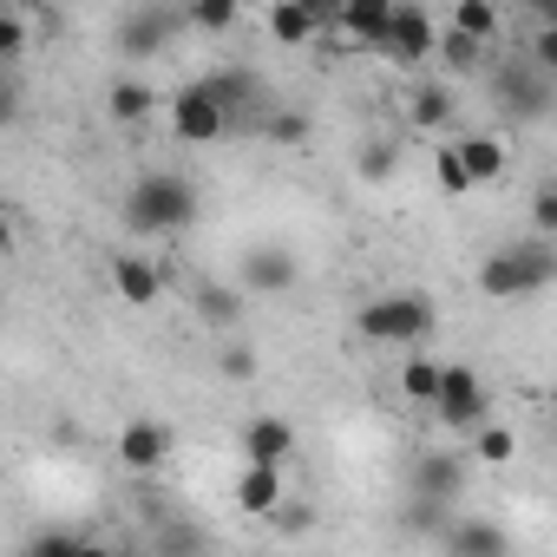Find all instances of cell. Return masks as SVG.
Listing matches in <instances>:
<instances>
[{"label":"cell","instance_id":"cell-31","mask_svg":"<svg viewBox=\"0 0 557 557\" xmlns=\"http://www.w3.org/2000/svg\"><path fill=\"white\" fill-rule=\"evenodd\" d=\"M531 223H537V243L557 230V190H537V203H531Z\"/></svg>","mask_w":557,"mask_h":557},{"label":"cell","instance_id":"cell-8","mask_svg":"<svg viewBox=\"0 0 557 557\" xmlns=\"http://www.w3.org/2000/svg\"><path fill=\"white\" fill-rule=\"evenodd\" d=\"M381 53H387V60H400V66L426 60V53H433V21H426V8H387Z\"/></svg>","mask_w":557,"mask_h":557},{"label":"cell","instance_id":"cell-22","mask_svg":"<svg viewBox=\"0 0 557 557\" xmlns=\"http://www.w3.org/2000/svg\"><path fill=\"white\" fill-rule=\"evenodd\" d=\"M433 387H440V361L433 355H407L400 361V394L420 400V407H433Z\"/></svg>","mask_w":557,"mask_h":557},{"label":"cell","instance_id":"cell-24","mask_svg":"<svg viewBox=\"0 0 557 557\" xmlns=\"http://www.w3.org/2000/svg\"><path fill=\"white\" fill-rule=\"evenodd\" d=\"M453 119V92H440V86H426L420 99H413V125H426V132H440Z\"/></svg>","mask_w":557,"mask_h":557},{"label":"cell","instance_id":"cell-15","mask_svg":"<svg viewBox=\"0 0 557 557\" xmlns=\"http://www.w3.org/2000/svg\"><path fill=\"white\" fill-rule=\"evenodd\" d=\"M236 505L249 518H269L275 505H283V472H275V466H243L236 472Z\"/></svg>","mask_w":557,"mask_h":557},{"label":"cell","instance_id":"cell-7","mask_svg":"<svg viewBox=\"0 0 557 557\" xmlns=\"http://www.w3.org/2000/svg\"><path fill=\"white\" fill-rule=\"evenodd\" d=\"M177 27H184V14H171V8H138V14L119 21V53L151 60V53H164V47L177 40Z\"/></svg>","mask_w":557,"mask_h":557},{"label":"cell","instance_id":"cell-34","mask_svg":"<svg viewBox=\"0 0 557 557\" xmlns=\"http://www.w3.org/2000/svg\"><path fill=\"white\" fill-rule=\"evenodd\" d=\"M14 112H21V86L0 79V125H14Z\"/></svg>","mask_w":557,"mask_h":557},{"label":"cell","instance_id":"cell-19","mask_svg":"<svg viewBox=\"0 0 557 557\" xmlns=\"http://www.w3.org/2000/svg\"><path fill=\"white\" fill-rule=\"evenodd\" d=\"M342 34L361 40V47H381V34H387V0H355V8H342Z\"/></svg>","mask_w":557,"mask_h":557},{"label":"cell","instance_id":"cell-10","mask_svg":"<svg viewBox=\"0 0 557 557\" xmlns=\"http://www.w3.org/2000/svg\"><path fill=\"white\" fill-rule=\"evenodd\" d=\"M440 550H446V557H511V537H505V524H492V518H446Z\"/></svg>","mask_w":557,"mask_h":557},{"label":"cell","instance_id":"cell-3","mask_svg":"<svg viewBox=\"0 0 557 557\" xmlns=\"http://www.w3.org/2000/svg\"><path fill=\"white\" fill-rule=\"evenodd\" d=\"M355 329H361V342H420L433 329V302L426 296H374V302H361Z\"/></svg>","mask_w":557,"mask_h":557},{"label":"cell","instance_id":"cell-30","mask_svg":"<svg viewBox=\"0 0 557 557\" xmlns=\"http://www.w3.org/2000/svg\"><path fill=\"white\" fill-rule=\"evenodd\" d=\"M440 53H446V66H453V73L479 66V47H472V40H459V34H446V40H440Z\"/></svg>","mask_w":557,"mask_h":557},{"label":"cell","instance_id":"cell-37","mask_svg":"<svg viewBox=\"0 0 557 557\" xmlns=\"http://www.w3.org/2000/svg\"><path fill=\"white\" fill-rule=\"evenodd\" d=\"M73 557H112V550H106V544H86V537H79V550H73Z\"/></svg>","mask_w":557,"mask_h":557},{"label":"cell","instance_id":"cell-18","mask_svg":"<svg viewBox=\"0 0 557 557\" xmlns=\"http://www.w3.org/2000/svg\"><path fill=\"white\" fill-rule=\"evenodd\" d=\"M151 106H158V92H151L145 79H119V86H112V99H106V112H112L119 125H145V119H151Z\"/></svg>","mask_w":557,"mask_h":557},{"label":"cell","instance_id":"cell-4","mask_svg":"<svg viewBox=\"0 0 557 557\" xmlns=\"http://www.w3.org/2000/svg\"><path fill=\"white\" fill-rule=\"evenodd\" d=\"M433 413L453 426V433H479L492 400H485V381L466 368V361H440V387H433Z\"/></svg>","mask_w":557,"mask_h":557},{"label":"cell","instance_id":"cell-13","mask_svg":"<svg viewBox=\"0 0 557 557\" xmlns=\"http://www.w3.org/2000/svg\"><path fill=\"white\" fill-rule=\"evenodd\" d=\"M498 99H505L518 119H537V112L550 106V79H544L537 66H518V60H511V66L498 73Z\"/></svg>","mask_w":557,"mask_h":557},{"label":"cell","instance_id":"cell-1","mask_svg":"<svg viewBox=\"0 0 557 557\" xmlns=\"http://www.w3.org/2000/svg\"><path fill=\"white\" fill-rule=\"evenodd\" d=\"M197 216V184L177 177V171H145L132 190H125V223L138 236H171Z\"/></svg>","mask_w":557,"mask_h":557},{"label":"cell","instance_id":"cell-27","mask_svg":"<svg viewBox=\"0 0 557 557\" xmlns=\"http://www.w3.org/2000/svg\"><path fill=\"white\" fill-rule=\"evenodd\" d=\"M269 518H275V531H289V537H302V531H315V505H302V498H296V505L283 498V505H275V511H269Z\"/></svg>","mask_w":557,"mask_h":557},{"label":"cell","instance_id":"cell-12","mask_svg":"<svg viewBox=\"0 0 557 557\" xmlns=\"http://www.w3.org/2000/svg\"><path fill=\"white\" fill-rule=\"evenodd\" d=\"M466 492V459L459 453H426L420 466H413V498H426V505H446L453 511V498Z\"/></svg>","mask_w":557,"mask_h":557},{"label":"cell","instance_id":"cell-28","mask_svg":"<svg viewBox=\"0 0 557 557\" xmlns=\"http://www.w3.org/2000/svg\"><path fill=\"white\" fill-rule=\"evenodd\" d=\"M184 21H190V27H210V34H223V27H236V8H230V0H203V8H190Z\"/></svg>","mask_w":557,"mask_h":557},{"label":"cell","instance_id":"cell-2","mask_svg":"<svg viewBox=\"0 0 557 557\" xmlns=\"http://www.w3.org/2000/svg\"><path fill=\"white\" fill-rule=\"evenodd\" d=\"M550 269H557V249L550 243H505V249H492L485 262H479V289L492 296V302H518V296H537L544 283H550Z\"/></svg>","mask_w":557,"mask_h":557},{"label":"cell","instance_id":"cell-5","mask_svg":"<svg viewBox=\"0 0 557 557\" xmlns=\"http://www.w3.org/2000/svg\"><path fill=\"white\" fill-rule=\"evenodd\" d=\"M296 420H283V413H256L249 426H243V466H275L283 472L289 459H296Z\"/></svg>","mask_w":557,"mask_h":557},{"label":"cell","instance_id":"cell-14","mask_svg":"<svg viewBox=\"0 0 557 557\" xmlns=\"http://www.w3.org/2000/svg\"><path fill=\"white\" fill-rule=\"evenodd\" d=\"M112 289H119L132 309H151L158 289H164V275H158V262H145V256H112Z\"/></svg>","mask_w":557,"mask_h":557},{"label":"cell","instance_id":"cell-17","mask_svg":"<svg viewBox=\"0 0 557 557\" xmlns=\"http://www.w3.org/2000/svg\"><path fill=\"white\" fill-rule=\"evenodd\" d=\"M453 151H459V164H466V177L472 184H492V177H505V145L498 138H453Z\"/></svg>","mask_w":557,"mask_h":557},{"label":"cell","instance_id":"cell-11","mask_svg":"<svg viewBox=\"0 0 557 557\" xmlns=\"http://www.w3.org/2000/svg\"><path fill=\"white\" fill-rule=\"evenodd\" d=\"M119 459H125L132 472H158V466L171 459V426H164V420H145V413L125 420V426H119Z\"/></svg>","mask_w":557,"mask_h":557},{"label":"cell","instance_id":"cell-21","mask_svg":"<svg viewBox=\"0 0 557 557\" xmlns=\"http://www.w3.org/2000/svg\"><path fill=\"white\" fill-rule=\"evenodd\" d=\"M269 34L283 40V47H302L315 34V8H289V0H275V8H269Z\"/></svg>","mask_w":557,"mask_h":557},{"label":"cell","instance_id":"cell-23","mask_svg":"<svg viewBox=\"0 0 557 557\" xmlns=\"http://www.w3.org/2000/svg\"><path fill=\"white\" fill-rule=\"evenodd\" d=\"M453 34L472 40V47H485V40L498 34V14L485 8V0H459V8H453Z\"/></svg>","mask_w":557,"mask_h":557},{"label":"cell","instance_id":"cell-32","mask_svg":"<svg viewBox=\"0 0 557 557\" xmlns=\"http://www.w3.org/2000/svg\"><path fill=\"white\" fill-rule=\"evenodd\" d=\"M79 550V537H66V531H47V537H34V550L27 557H73Z\"/></svg>","mask_w":557,"mask_h":557},{"label":"cell","instance_id":"cell-26","mask_svg":"<svg viewBox=\"0 0 557 557\" xmlns=\"http://www.w3.org/2000/svg\"><path fill=\"white\" fill-rule=\"evenodd\" d=\"M511 453H518V440H511V426H498V420H485V426H479V459H485V466H505Z\"/></svg>","mask_w":557,"mask_h":557},{"label":"cell","instance_id":"cell-29","mask_svg":"<svg viewBox=\"0 0 557 557\" xmlns=\"http://www.w3.org/2000/svg\"><path fill=\"white\" fill-rule=\"evenodd\" d=\"M27 53V21L21 14H0V66Z\"/></svg>","mask_w":557,"mask_h":557},{"label":"cell","instance_id":"cell-35","mask_svg":"<svg viewBox=\"0 0 557 557\" xmlns=\"http://www.w3.org/2000/svg\"><path fill=\"white\" fill-rule=\"evenodd\" d=\"M387 158H394V151H387V145H374V151H368V164H361V171H368V177H387Z\"/></svg>","mask_w":557,"mask_h":557},{"label":"cell","instance_id":"cell-25","mask_svg":"<svg viewBox=\"0 0 557 557\" xmlns=\"http://www.w3.org/2000/svg\"><path fill=\"white\" fill-rule=\"evenodd\" d=\"M433 177H440V190H453V197H466V190H472V177H466V164H459V151H453V145H440V151H433Z\"/></svg>","mask_w":557,"mask_h":557},{"label":"cell","instance_id":"cell-36","mask_svg":"<svg viewBox=\"0 0 557 557\" xmlns=\"http://www.w3.org/2000/svg\"><path fill=\"white\" fill-rule=\"evenodd\" d=\"M14 249V223H8V210H0V256Z\"/></svg>","mask_w":557,"mask_h":557},{"label":"cell","instance_id":"cell-33","mask_svg":"<svg viewBox=\"0 0 557 557\" xmlns=\"http://www.w3.org/2000/svg\"><path fill=\"white\" fill-rule=\"evenodd\" d=\"M223 374H230V381H249V374H256V355H249V348H230V355H223Z\"/></svg>","mask_w":557,"mask_h":557},{"label":"cell","instance_id":"cell-20","mask_svg":"<svg viewBox=\"0 0 557 557\" xmlns=\"http://www.w3.org/2000/svg\"><path fill=\"white\" fill-rule=\"evenodd\" d=\"M203 92L216 99V112H223V119H236V112L256 99V79H249V73H210V79H203Z\"/></svg>","mask_w":557,"mask_h":557},{"label":"cell","instance_id":"cell-9","mask_svg":"<svg viewBox=\"0 0 557 557\" xmlns=\"http://www.w3.org/2000/svg\"><path fill=\"white\" fill-rule=\"evenodd\" d=\"M171 125H177V138H184V145H210V138H223V125H230V119L216 112V99H210V92H203V79H197V86H184V92L171 99Z\"/></svg>","mask_w":557,"mask_h":557},{"label":"cell","instance_id":"cell-6","mask_svg":"<svg viewBox=\"0 0 557 557\" xmlns=\"http://www.w3.org/2000/svg\"><path fill=\"white\" fill-rule=\"evenodd\" d=\"M296 275H302V262H296L289 249L262 243V249H249V256H243L236 289H243V296H283V289H296Z\"/></svg>","mask_w":557,"mask_h":557},{"label":"cell","instance_id":"cell-16","mask_svg":"<svg viewBox=\"0 0 557 557\" xmlns=\"http://www.w3.org/2000/svg\"><path fill=\"white\" fill-rule=\"evenodd\" d=\"M190 309H197V322H210V329H236V322H243V289H236V283H203V289L190 296Z\"/></svg>","mask_w":557,"mask_h":557}]
</instances>
